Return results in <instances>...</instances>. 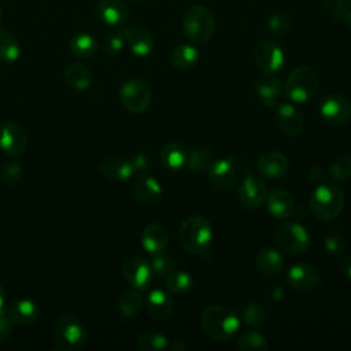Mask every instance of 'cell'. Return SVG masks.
<instances>
[{"mask_svg":"<svg viewBox=\"0 0 351 351\" xmlns=\"http://www.w3.org/2000/svg\"><path fill=\"white\" fill-rule=\"evenodd\" d=\"M204 333L218 341H229L240 328L239 314L225 304H210L200 315Z\"/></svg>","mask_w":351,"mask_h":351,"instance_id":"obj_1","label":"cell"},{"mask_svg":"<svg viewBox=\"0 0 351 351\" xmlns=\"http://www.w3.org/2000/svg\"><path fill=\"white\" fill-rule=\"evenodd\" d=\"M180 245L196 255H204L213 241V228L203 215H191L182 221L178 228Z\"/></svg>","mask_w":351,"mask_h":351,"instance_id":"obj_2","label":"cell"},{"mask_svg":"<svg viewBox=\"0 0 351 351\" xmlns=\"http://www.w3.org/2000/svg\"><path fill=\"white\" fill-rule=\"evenodd\" d=\"M215 18L203 4L186 8L182 16V32L192 44H206L215 33Z\"/></svg>","mask_w":351,"mask_h":351,"instance_id":"obj_3","label":"cell"},{"mask_svg":"<svg viewBox=\"0 0 351 351\" xmlns=\"http://www.w3.org/2000/svg\"><path fill=\"white\" fill-rule=\"evenodd\" d=\"M346 204L344 192L333 184L318 185L310 196V210L319 221H332L337 218Z\"/></svg>","mask_w":351,"mask_h":351,"instance_id":"obj_4","label":"cell"},{"mask_svg":"<svg viewBox=\"0 0 351 351\" xmlns=\"http://www.w3.org/2000/svg\"><path fill=\"white\" fill-rule=\"evenodd\" d=\"M284 95L293 103H306L313 99L319 86V75L311 66L293 69L284 82Z\"/></svg>","mask_w":351,"mask_h":351,"instance_id":"obj_5","label":"cell"},{"mask_svg":"<svg viewBox=\"0 0 351 351\" xmlns=\"http://www.w3.org/2000/svg\"><path fill=\"white\" fill-rule=\"evenodd\" d=\"M53 337L58 350L78 351L86 344L88 330L80 318L64 314L53 324Z\"/></svg>","mask_w":351,"mask_h":351,"instance_id":"obj_6","label":"cell"},{"mask_svg":"<svg viewBox=\"0 0 351 351\" xmlns=\"http://www.w3.org/2000/svg\"><path fill=\"white\" fill-rule=\"evenodd\" d=\"M277 245L287 254L302 255L310 248L311 240L308 232L299 222H284L274 233Z\"/></svg>","mask_w":351,"mask_h":351,"instance_id":"obj_7","label":"cell"},{"mask_svg":"<svg viewBox=\"0 0 351 351\" xmlns=\"http://www.w3.org/2000/svg\"><path fill=\"white\" fill-rule=\"evenodd\" d=\"M119 97L123 107L133 114H143L151 106V89L140 78H132L122 84Z\"/></svg>","mask_w":351,"mask_h":351,"instance_id":"obj_8","label":"cell"},{"mask_svg":"<svg viewBox=\"0 0 351 351\" xmlns=\"http://www.w3.org/2000/svg\"><path fill=\"white\" fill-rule=\"evenodd\" d=\"M254 59L262 73L276 74L285 62V55L281 45L271 38L259 40L254 48Z\"/></svg>","mask_w":351,"mask_h":351,"instance_id":"obj_9","label":"cell"},{"mask_svg":"<svg viewBox=\"0 0 351 351\" xmlns=\"http://www.w3.org/2000/svg\"><path fill=\"white\" fill-rule=\"evenodd\" d=\"M0 149L12 158L26 152L27 136L18 122L3 121L0 123Z\"/></svg>","mask_w":351,"mask_h":351,"instance_id":"obj_10","label":"cell"},{"mask_svg":"<svg viewBox=\"0 0 351 351\" xmlns=\"http://www.w3.org/2000/svg\"><path fill=\"white\" fill-rule=\"evenodd\" d=\"M122 274L128 284L138 291L145 289L154 277L151 263L140 255H132L123 261Z\"/></svg>","mask_w":351,"mask_h":351,"instance_id":"obj_11","label":"cell"},{"mask_svg":"<svg viewBox=\"0 0 351 351\" xmlns=\"http://www.w3.org/2000/svg\"><path fill=\"white\" fill-rule=\"evenodd\" d=\"M267 189L265 182L256 176H247L237 186V200L243 208L254 210L266 200Z\"/></svg>","mask_w":351,"mask_h":351,"instance_id":"obj_12","label":"cell"},{"mask_svg":"<svg viewBox=\"0 0 351 351\" xmlns=\"http://www.w3.org/2000/svg\"><path fill=\"white\" fill-rule=\"evenodd\" d=\"M288 281L299 292H313L321 285L322 278L315 267L306 262H299L288 270Z\"/></svg>","mask_w":351,"mask_h":351,"instance_id":"obj_13","label":"cell"},{"mask_svg":"<svg viewBox=\"0 0 351 351\" xmlns=\"http://www.w3.org/2000/svg\"><path fill=\"white\" fill-rule=\"evenodd\" d=\"M319 112L330 123L348 122L351 119V100L343 95H329L322 100Z\"/></svg>","mask_w":351,"mask_h":351,"instance_id":"obj_14","label":"cell"},{"mask_svg":"<svg viewBox=\"0 0 351 351\" xmlns=\"http://www.w3.org/2000/svg\"><path fill=\"white\" fill-rule=\"evenodd\" d=\"M207 177L210 184L218 189V191H230L234 186L236 182V167L234 163L228 159V158H222V159H214V162L210 165V167L207 169Z\"/></svg>","mask_w":351,"mask_h":351,"instance_id":"obj_15","label":"cell"},{"mask_svg":"<svg viewBox=\"0 0 351 351\" xmlns=\"http://www.w3.org/2000/svg\"><path fill=\"white\" fill-rule=\"evenodd\" d=\"M134 197L149 207H155L163 200V189L158 180L151 176H138L132 184Z\"/></svg>","mask_w":351,"mask_h":351,"instance_id":"obj_16","label":"cell"},{"mask_svg":"<svg viewBox=\"0 0 351 351\" xmlns=\"http://www.w3.org/2000/svg\"><path fill=\"white\" fill-rule=\"evenodd\" d=\"M130 51L140 58L148 56L154 49V37L143 25H133L121 30Z\"/></svg>","mask_w":351,"mask_h":351,"instance_id":"obj_17","label":"cell"},{"mask_svg":"<svg viewBox=\"0 0 351 351\" xmlns=\"http://www.w3.org/2000/svg\"><path fill=\"white\" fill-rule=\"evenodd\" d=\"M96 14L107 26L121 27L128 21L129 8L123 0H97Z\"/></svg>","mask_w":351,"mask_h":351,"instance_id":"obj_18","label":"cell"},{"mask_svg":"<svg viewBox=\"0 0 351 351\" xmlns=\"http://www.w3.org/2000/svg\"><path fill=\"white\" fill-rule=\"evenodd\" d=\"M276 121L280 130L287 136H298L304 128L302 112L289 103H280L276 107Z\"/></svg>","mask_w":351,"mask_h":351,"instance_id":"obj_19","label":"cell"},{"mask_svg":"<svg viewBox=\"0 0 351 351\" xmlns=\"http://www.w3.org/2000/svg\"><path fill=\"white\" fill-rule=\"evenodd\" d=\"M258 171L262 177L277 180L285 176L289 167L288 158L280 151H266L258 158Z\"/></svg>","mask_w":351,"mask_h":351,"instance_id":"obj_20","label":"cell"},{"mask_svg":"<svg viewBox=\"0 0 351 351\" xmlns=\"http://www.w3.org/2000/svg\"><path fill=\"white\" fill-rule=\"evenodd\" d=\"M255 90L263 104L276 108L280 104V96L284 93V86L276 74L262 73V75L255 80Z\"/></svg>","mask_w":351,"mask_h":351,"instance_id":"obj_21","label":"cell"},{"mask_svg":"<svg viewBox=\"0 0 351 351\" xmlns=\"http://www.w3.org/2000/svg\"><path fill=\"white\" fill-rule=\"evenodd\" d=\"M5 310L10 314L14 324L19 325H30L36 322L41 315L40 306L34 300L27 298L12 300Z\"/></svg>","mask_w":351,"mask_h":351,"instance_id":"obj_22","label":"cell"},{"mask_svg":"<svg viewBox=\"0 0 351 351\" xmlns=\"http://www.w3.org/2000/svg\"><path fill=\"white\" fill-rule=\"evenodd\" d=\"M100 171L108 180L126 181L133 176L134 169L130 159L117 156V155H110L100 162Z\"/></svg>","mask_w":351,"mask_h":351,"instance_id":"obj_23","label":"cell"},{"mask_svg":"<svg viewBox=\"0 0 351 351\" xmlns=\"http://www.w3.org/2000/svg\"><path fill=\"white\" fill-rule=\"evenodd\" d=\"M267 211L278 219H287L293 214L295 203L292 196L284 189H273L266 195Z\"/></svg>","mask_w":351,"mask_h":351,"instance_id":"obj_24","label":"cell"},{"mask_svg":"<svg viewBox=\"0 0 351 351\" xmlns=\"http://www.w3.org/2000/svg\"><path fill=\"white\" fill-rule=\"evenodd\" d=\"M141 244L152 255L165 252L169 245V233L159 223H148L141 232Z\"/></svg>","mask_w":351,"mask_h":351,"instance_id":"obj_25","label":"cell"},{"mask_svg":"<svg viewBox=\"0 0 351 351\" xmlns=\"http://www.w3.org/2000/svg\"><path fill=\"white\" fill-rule=\"evenodd\" d=\"M148 314L156 321H166L173 314V300L162 289H152L145 300Z\"/></svg>","mask_w":351,"mask_h":351,"instance_id":"obj_26","label":"cell"},{"mask_svg":"<svg viewBox=\"0 0 351 351\" xmlns=\"http://www.w3.org/2000/svg\"><path fill=\"white\" fill-rule=\"evenodd\" d=\"M255 265L265 276H278L284 269V259L274 248H262L255 255Z\"/></svg>","mask_w":351,"mask_h":351,"instance_id":"obj_27","label":"cell"},{"mask_svg":"<svg viewBox=\"0 0 351 351\" xmlns=\"http://www.w3.org/2000/svg\"><path fill=\"white\" fill-rule=\"evenodd\" d=\"M64 80L66 82L75 90H86L90 88L93 75L88 67L81 63L73 62L64 69Z\"/></svg>","mask_w":351,"mask_h":351,"instance_id":"obj_28","label":"cell"},{"mask_svg":"<svg viewBox=\"0 0 351 351\" xmlns=\"http://www.w3.org/2000/svg\"><path fill=\"white\" fill-rule=\"evenodd\" d=\"M159 159L162 166L166 167L167 170H180L181 167L185 166L186 151L181 144L171 141L162 147Z\"/></svg>","mask_w":351,"mask_h":351,"instance_id":"obj_29","label":"cell"},{"mask_svg":"<svg viewBox=\"0 0 351 351\" xmlns=\"http://www.w3.org/2000/svg\"><path fill=\"white\" fill-rule=\"evenodd\" d=\"M197 59H199V52L191 44H180L174 47L170 55L171 64L178 70H188L193 67Z\"/></svg>","mask_w":351,"mask_h":351,"instance_id":"obj_30","label":"cell"},{"mask_svg":"<svg viewBox=\"0 0 351 351\" xmlns=\"http://www.w3.org/2000/svg\"><path fill=\"white\" fill-rule=\"evenodd\" d=\"M214 162V154L207 147H195L186 151L185 166L192 171H203Z\"/></svg>","mask_w":351,"mask_h":351,"instance_id":"obj_31","label":"cell"},{"mask_svg":"<svg viewBox=\"0 0 351 351\" xmlns=\"http://www.w3.org/2000/svg\"><path fill=\"white\" fill-rule=\"evenodd\" d=\"M143 304H144V299H143L141 291L133 288L123 292L118 299V311L121 313V315L126 318H132L140 313V310L143 308Z\"/></svg>","mask_w":351,"mask_h":351,"instance_id":"obj_32","label":"cell"},{"mask_svg":"<svg viewBox=\"0 0 351 351\" xmlns=\"http://www.w3.org/2000/svg\"><path fill=\"white\" fill-rule=\"evenodd\" d=\"M71 52L81 59L92 58L97 52V43L93 36L88 33H78L70 41Z\"/></svg>","mask_w":351,"mask_h":351,"instance_id":"obj_33","label":"cell"},{"mask_svg":"<svg viewBox=\"0 0 351 351\" xmlns=\"http://www.w3.org/2000/svg\"><path fill=\"white\" fill-rule=\"evenodd\" d=\"M21 56V47L15 36L7 30H0V62L14 63Z\"/></svg>","mask_w":351,"mask_h":351,"instance_id":"obj_34","label":"cell"},{"mask_svg":"<svg viewBox=\"0 0 351 351\" xmlns=\"http://www.w3.org/2000/svg\"><path fill=\"white\" fill-rule=\"evenodd\" d=\"M239 317L245 325L251 328H258L266 322L267 310L259 303H245L241 306Z\"/></svg>","mask_w":351,"mask_h":351,"instance_id":"obj_35","label":"cell"},{"mask_svg":"<svg viewBox=\"0 0 351 351\" xmlns=\"http://www.w3.org/2000/svg\"><path fill=\"white\" fill-rule=\"evenodd\" d=\"M136 348L138 351H162L169 348V339L159 332H144L138 336L136 341Z\"/></svg>","mask_w":351,"mask_h":351,"instance_id":"obj_36","label":"cell"},{"mask_svg":"<svg viewBox=\"0 0 351 351\" xmlns=\"http://www.w3.org/2000/svg\"><path fill=\"white\" fill-rule=\"evenodd\" d=\"M192 277L184 270H173L165 277V285L173 293H185L192 288Z\"/></svg>","mask_w":351,"mask_h":351,"instance_id":"obj_37","label":"cell"},{"mask_svg":"<svg viewBox=\"0 0 351 351\" xmlns=\"http://www.w3.org/2000/svg\"><path fill=\"white\" fill-rule=\"evenodd\" d=\"M236 346L241 351H265L269 348V344H267L265 336L258 332H254V330L244 332L237 339Z\"/></svg>","mask_w":351,"mask_h":351,"instance_id":"obj_38","label":"cell"},{"mask_svg":"<svg viewBox=\"0 0 351 351\" xmlns=\"http://www.w3.org/2000/svg\"><path fill=\"white\" fill-rule=\"evenodd\" d=\"M322 7L329 16L339 22H347L351 16V0H322Z\"/></svg>","mask_w":351,"mask_h":351,"instance_id":"obj_39","label":"cell"},{"mask_svg":"<svg viewBox=\"0 0 351 351\" xmlns=\"http://www.w3.org/2000/svg\"><path fill=\"white\" fill-rule=\"evenodd\" d=\"M329 174L339 181L351 178V154H343L337 156L329 165Z\"/></svg>","mask_w":351,"mask_h":351,"instance_id":"obj_40","label":"cell"},{"mask_svg":"<svg viewBox=\"0 0 351 351\" xmlns=\"http://www.w3.org/2000/svg\"><path fill=\"white\" fill-rule=\"evenodd\" d=\"M324 247H325V251L330 256L341 255L347 248V241H346L344 233L339 229H335V230L329 232L325 241H324Z\"/></svg>","mask_w":351,"mask_h":351,"instance_id":"obj_41","label":"cell"},{"mask_svg":"<svg viewBox=\"0 0 351 351\" xmlns=\"http://www.w3.org/2000/svg\"><path fill=\"white\" fill-rule=\"evenodd\" d=\"M267 29L274 37L284 36L291 26V19L285 12H274L267 18Z\"/></svg>","mask_w":351,"mask_h":351,"instance_id":"obj_42","label":"cell"},{"mask_svg":"<svg viewBox=\"0 0 351 351\" xmlns=\"http://www.w3.org/2000/svg\"><path fill=\"white\" fill-rule=\"evenodd\" d=\"M176 266H177V262L171 256L165 255L163 252L155 254L151 261V267L154 274L160 277H166L170 271L176 270Z\"/></svg>","mask_w":351,"mask_h":351,"instance_id":"obj_43","label":"cell"},{"mask_svg":"<svg viewBox=\"0 0 351 351\" xmlns=\"http://www.w3.org/2000/svg\"><path fill=\"white\" fill-rule=\"evenodd\" d=\"M22 176H23V167L18 162H7L0 171L1 181L8 186L16 185L22 180Z\"/></svg>","mask_w":351,"mask_h":351,"instance_id":"obj_44","label":"cell"},{"mask_svg":"<svg viewBox=\"0 0 351 351\" xmlns=\"http://www.w3.org/2000/svg\"><path fill=\"white\" fill-rule=\"evenodd\" d=\"M125 38H123V34L122 32H111V33H107L103 38V47H104V51L108 53V55H118L119 52H122L123 47H125Z\"/></svg>","mask_w":351,"mask_h":351,"instance_id":"obj_45","label":"cell"},{"mask_svg":"<svg viewBox=\"0 0 351 351\" xmlns=\"http://www.w3.org/2000/svg\"><path fill=\"white\" fill-rule=\"evenodd\" d=\"M14 328V321L11 319L10 314L5 308L0 310V346H4L8 343L11 333Z\"/></svg>","mask_w":351,"mask_h":351,"instance_id":"obj_46","label":"cell"},{"mask_svg":"<svg viewBox=\"0 0 351 351\" xmlns=\"http://www.w3.org/2000/svg\"><path fill=\"white\" fill-rule=\"evenodd\" d=\"M132 165H133V169L134 171H145L151 167L152 165V159H151V155L149 152H137L132 159H130Z\"/></svg>","mask_w":351,"mask_h":351,"instance_id":"obj_47","label":"cell"},{"mask_svg":"<svg viewBox=\"0 0 351 351\" xmlns=\"http://www.w3.org/2000/svg\"><path fill=\"white\" fill-rule=\"evenodd\" d=\"M266 295L269 299L277 302V300H281L285 295V291L284 288L281 287V284H271L267 289H266Z\"/></svg>","mask_w":351,"mask_h":351,"instance_id":"obj_48","label":"cell"},{"mask_svg":"<svg viewBox=\"0 0 351 351\" xmlns=\"http://www.w3.org/2000/svg\"><path fill=\"white\" fill-rule=\"evenodd\" d=\"M324 176H325V171H324V169L319 165H314L308 170V177L314 182H319L324 178Z\"/></svg>","mask_w":351,"mask_h":351,"instance_id":"obj_49","label":"cell"},{"mask_svg":"<svg viewBox=\"0 0 351 351\" xmlns=\"http://www.w3.org/2000/svg\"><path fill=\"white\" fill-rule=\"evenodd\" d=\"M169 347L170 350H174V351H184L186 350V344L184 343V340H173L171 343H169Z\"/></svg>","mask_w":351,"mask_h":351,"instance_id":"obj_50","label":"cell"},{"mask_svg":"<svg viewBox=\"0 0 351 351\" xmlns=\"http://www.w3.org/2000/svg\"><path fill=\"white\" fill-rule=\"evenodd\" d=\"M343 271L346 273V276L351 280V254L346 256L344 262H343Z\"/></svg>","mask_w":351,"mask_h":351,"instance_id":"obj_51","label":"cell"},{"mask_svg":"<svg viewBox=\"0 0 351 351\" xmlns=\"http://www.w3.org/2000/svg\"><path fill=\"white\" fill-rule=\"evenodd\" d=\"M4 303H5V292H4V288L0 282V310L4 308Z\"/></svg>","mask_w":351,"mask_h":351,"instance_id":"obj_52","label":"cell"},{"mask_svg":"<svg viewBox=\"0 0 351 351\" xmlns=\"http://www.w3.org/2000/svg\"><path fill=\"white\" fill-rule=\"evenodd\" d=\"M346 23H347V25H348V26H350V27H351V16H350V18H348V19H347V22H346Z\"/></svg>","mask_w":351,"mask_h":351,"instance_id":"obj_53","label":"cell"},{"mask_svg":"<svg viewBox=\"0 0 351 351\" xmlns=\"http://www.w3.org/2000/svg\"><path fill=\"white\" fill-rule=\"evenodd\" d=\"M0 23H1V10H0Z\"/></svg>","mask_w":351,"mask_h":351,"instance_id":"obj_54","label":"cell"},{"mask_svg":"<svg viewBox=\"0 0 351 351\" xmlns=\"http://www.w3.org/2000/svg\"><path fill=\"white\" fill-rule=\"evenodd\" d=\"M136 1H144V0H136Z\"/></svg>","mask_w":351,"mask_h":351,"instance_id":"obj_55","label":"cell"}]
</instances>
